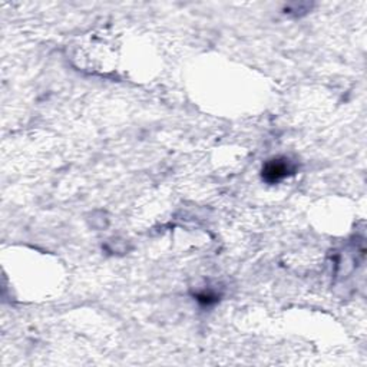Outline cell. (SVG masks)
I'll return each instance as SVG.
<instances>
[{
    "mask_svg": "<svg viewBox=\"0 0 367 367\" xmlns=\"http://www.w3.org/2000/svg\"><path fill=\"white\" fill-rule=\"evenodd\" d=\"M294 173V166L287 158H274L265 164L263 170V178L270 182H278Z\"/></svg>",
    "mask_w": 367,
    "mask_h": 367,
    "instance_id": "cell-1",
    "label": "cell"
}]
</instances>
